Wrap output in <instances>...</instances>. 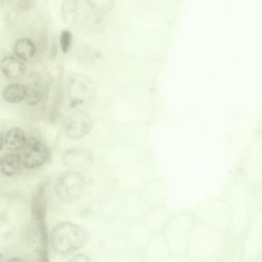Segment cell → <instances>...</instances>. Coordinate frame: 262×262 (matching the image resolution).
I'll return each instance as SVG.
<instances>
[{
    "label": "cell",
    "instance_id": "1",
    "mask_svg": "<svg viewBox=\"0 0 262 262\" xmlns=\"http://www.w3.org/2000/svg\"><path fill=\"white\" fill-rule=\"evenodd\" d=\"M224 247L223 232L195 219L186 254L188 260H215L221 255Z\"/></svg>",
    "mask_w": 262,
    "mask_h": 262
},
{
    "label": "cell",
    "instance_id": "2",
    "mask_svg": "<svg viewBox=\"0 0 262 262\" xmlns=\"http://www.w3.org/2000/svg\"><path fill=\"white\" fill-rule=\"evenodd\" d=\"M195 221L194 215L187 212L174 213L162 231L172 255L186 257V254Z\"/></svg>",
    "mask_w": 262,
    "mask_h": 262
},
{
    "label": "cell",
    "instance_id": "3",
    "mask_svg": "<svg viewBox=\"0 0 262 262\" xmlns=\"http://www.w3.org/2000/svg\"><path fill=\"white\" fill-rule=\"evenodd\" d=\"M46 196L36 194L31 201L32 222L30 229L31 243L37 251L40 260L48 261V232L45 218Z\"/></svg>",
    "mask_w": 262,
    "mask_h": 262
},
{
    "label": "cell",
    "instance_id": "4",
    "mask_svg": "<svg viewBox=\"0 0 262 262\" xmlns=\"http://www.w3.org/2000/svg\"><path fill=\"white\" fill-rule=\"evenodd\" d=\"M88 235L81 227L69 222L56 225L50 234L52 248L57 252L67 254L82 247L87 242Z\"/></svg>",
    "mask_w": 262,
    "mask_h": 262
},
{
    "label": "cell",
    "instance_id": "5",
    "mask_svg": "<svg viewBox=\"0 0 262 262\" xmlns=\"http://www.w3.org/2000/svg\"><path fill=\"white\" fill-rule=\"evenodd\" d=\"M222 201L209 200L200 204L194 211L196 220L221 231L224 232L230 227V212Z\"/></svg>",
    "mask_w": 262,
    "mask_h": 262
},
{
    "label": "cell",
    "instance_id": "6",
    "mask_svg": "<svg viewBox=\"0 0 262 262\" xmlns=\"http://www.w3.org/2000/svg\"><path fill=\"white\" fill-rule=\"evenodd\" d=\"M84 177L76 171H67L61 174L55 184L58 198L66 202H73L81 195L84 187Z\"/></svg>",
    "mask_w": 262,
    "mask_h": 262
},
{
    "label": "cell",
    "instance_id": "7",
    "mask_svg": "<svg viewBox=\"0 0 262 262\" xmlns=\"http://www.w3.org/2000/svg\"><path fill=\"white\" fill-rule=\"evenodd\" d=\"M68 92L70 106L75 107L90 100L95 90L92 81L85 75L74 73L68 80Z\"/></svg>",
    "mask_w": 262,
    "mask_h": 262
},
{
    "label": "cell",
    "instance_id": "8",
    "mask_svg": "<svg viewBox=\"0 0 262 262\" xmlns=\"http://www.w3.org/2000/svg\"><path fill=\"white\" fill-rule=\"evenodd\" d=\"M23 167L33 169L42 165L48 159L50 152L48 147L35 138L28 139L24 146L18 150Z\"/></svg>",
    "mask_w": 262,
    "mask_h": 262
},
{
    "label": "cell",
    "instance_id": "9",
    "mask_svg": "<svg viewBox=\"0 0 262 262\" xmlns=\"http://www.w3.org/2000/svg\"><path fill=\"white\" fill-rule=\"evenodd\" d=\"M93 127V121L86 112L76 110L69 113L63 121L65 134L70 138L77 139L88 134Z\"/></svg>",
    "mask_w": 262,
    "mask_h": 262
},
{
    "label": "cell",
    "instance_id": "10",
    "mask_svg": "<svg viewBox=\"0 0 262 262\" xmlns=\"http://www.w3.org/2000/svg\"><path fill=\"white\" fill-rule=\"evenodd\" d=\"M142 253L143 260L151 262L167 261L172 255L162 232L152 234Z\"/></svg>",
    "mask_w": 262,
    "mask_h": 262
},
{
    "label": "cell",
    "instance_id": "11",
    "mask_svg": "<svg viewBox=\"0 0 262 262\" xmlns=\"http://www.w3.org/2000/svg\"><path fill=\"white\" fill-rule=\"evenodd\" d=\"M174 214L172 209L162 204L149 208L142 221L154 234L162 232Z\"/></svg>",
    "mask_w": 262,
    "mask_h": 262
},
{
    "label": "cell",
    "instance_id": "12",
    "mask_svg": "<svg viewBox=\"0 0 262 262\" xmlns=\"http://www.w3.org/2000/svg\"><path fill=\"white\" fill-rule=\"evenodd\" d=\"M140 194L149 208L164 204L167 196L166 185L160 178L150 180L141 188Z\"/></svg>",
    "mask_w": 262,
    "mask_h": 262
},
{
    "label": "cell",
    "instance_id": "13",
    "mask_svg": "<svg viewBox=\"0 0 262 262\" xmlns=\"http://www.w3.org/2000/svg\"><path fill=\"white\" fill-rule=\"evenodd\" d=\"M149 207L138 191H127L124 203L126 222L128 224L142 221Z\"/></svg>",
    "mask_w": 262,
    "mask_h": 262
},
{
    "label": "cell",
    "instance_id": "14",
    "mask_svg": "<svg viewBox=\"0 0 262 262\" xmlns=\"http://www.w3.org/2000/svg\"><path fill=\"white\" fill-rule=\"evenodd\" d=\"M152 234L143 221L131 223L127 233L128 245L135 250L143 251Z\"/></svg>",
    "mask_w": 262,
    "mask_h": 262
},
{
    "label": "cell",
    "instance_id": "15",
    "mask_svg": "<svg viewBox=\"0 0 262 262\" xmlns=\"http://www.w3.org/2000/svg\"><path fill=\"white\" fill-rule=\"evenodd\" d=\"M63 162L67 166L73 168H82L92 162L90 152L81 148H71L64 151L62 156Z\"/></svg>",
    "mask_w": 262,
    "mask_h": 262
},
{
    "label": "cell",
    "instance_id": "16",
    "mask_svg": "<svg viewBox=\"0 0 262 262\" xmlns=\"http://www.w3.org/2000/svg\"><path fill=\"white\" fill-rule=\"evenodd\" d=\"M1 68L5 76L10 80L18 79L26 72V67L21 60L12 56H5L1 60Z\"/></svg>",
    "mask_w": 262,
    "mask_h": 262
},
{
    "label": "cell",
    "instance_id": "17",
    "mask_svg": "<svg viewBox=\"0 0 262 262\" xmlns=\"http://www.w3.org/2000/svg\"><path fill=\"white\" fill-rule=\"evenodd\" d=\"M44 86L41 78L38 75H33L26 86L25 100L31 106L38 104L44 94Z\"/></svg>",
    "mask_w": 262,
    "mask_h": 262
},
{
    "label": "cell",
    "instance_id": "18",
    "mask_svg": "<svg viewBox=\"0 0 262 262\" xmlns=\"http://www.w3.org/2000/svg\"><path fill=\"white\" fill-rule=\"evenodd\" d=\"M23 167L21 159L17 153L8 154L3 156L0 161L2 173L7 177L16 174Z\"/></svg>",
    "mask_w": 262,
    "mask_h": 262
},
{
    "label": "cell",
    "instance_id": "19",
    "mask_svg": "<svg viewBox=\"0 0 262 262\" xmlns=\"http://www.w3.org/2000/svg\"><path fill=\"white\" fill-rule=\"evenodd\" d=\"M4 137L6 148L14 151L21 149L28 139L24 131L19 127L11 128Z\"/></svg>",
    "mask_w": 262,
    "mask_h": 262
},
{
    "label": "cell",
    "instance_id": "20",
    "mask_svg": "<svg viewBox=\"0 0 262 262\" xmlns=\"http://www.w3.org/2000/svg\"><path fill=\"white\" fill-rule=\"evenodd\" d=\"M16 56L23 61L31 59L36 53V47L34 42L28 38H22L17 40L13 47Z\"/></svg>",
    "mask_w": 262,
    "mask_h": 262
},
{
    "label": "cell",
    "instance_id": "21",
    "mask_svg": "<svg viewBox=\"0 0 262 262\" xmlns=\"http://www.w3.org/2000/svg\"><path fill=\"white\" fill-rule=\"evenodd\" d=\"M26 86L20 83H13L6 86L3 90L4 99L11 103H17L25 99Z\"/></svg>",
    "mask_w": 262,
    "mask_h": 262
},
{
    "label": "cell",
    "instance_id": "22",
    "mask_svg": "<svg viewBox=\"0 0 262 262\" xmlns=\"http://www.w3.org/2000/svg\"><path fill=\"white\" fill-rule=\"evenodd\" d=\"M78 11L77 0H64L61 5L62 19L68 25H73L77 18Z\"/></svg>",
    "mask_w": 262,
    "mask_h": 262
},
{
    "label": "cell",
    "instance_id": "23",
    "mask_svg": "<svg viewBox=\"0 0 262 262\" xmlns=\"http://www.w3.org/2000/svg\"><path fill=\"white\" fill-rule=\"evenodd\" d=\"M94 9L102 12L111 11L115 4V0H86Z\"/></svg>",
    "mask_w": 262,
    "mask_h": 262
},
{
    "label": "cell",
    "instance_id": "24",
    "mask_svg": "<svg viewBox=\"0 0 262 262\" xmlns=\"http://www.w3.org/2000/svg\"><path fill=\"white\" fill-rule=\"evenodd\" d=\"M72 42V34L69 30L62 31L60 36V45L63 53H67L70 50Z\"/></svg>",
    "mask_w": 262,
    "mask_h": 262
},
{
    "label": "cell",
    "instance_id": "25",
    "mask_svg": "<svg viewBox=\"0 0 262 262\" xmlns=\"http://www.w3.org/2000/svg\"><path fill=\"white\" fill-rule=\"evenodd\" d=\"M58 46L55 40L52 41L49 54V58L51 60H54L57 54Z\"/></svg>",
    "mask_w": 262,
    "mask_h": 262
},
{
    "label": "cell",
    "instance_id": "26",
    "mask_svg": "<svg viewBox=\"0 0 262 262\" xmlns=\"http://www.w3.org/2000/svg\"><path fill=\"white\" fill-rule=\"evenodd\" d=\"M71 261H89L90 259L89 258L84 255H76L73 256L71 259L69 260Z\"/></svg>",
    "mask_w": 262,
    "mask_h": 262
},
{
    "label": "cell",
    "instance_id": "27",
    "mask_svg": "<svg viewBox=\"0 0 262 262\" xmlns=\"http://www.w3.org/2000/svg\"><path fill=\"white\" fill-rule=\"evenodd\" d=\"M1 144H0V149L1 150H2L4 146H5V137L2 135H1Z\"/></svg>",
    "mask_w": 262,
    "mask_h": 262
},
{
    "label": "cell",
    "instance_id": "28",
    "mask_svg": "<svg viewBox=\"0 0 262 262\" xmlns=\"http://www.w3.org/2000/svg\"><path fill=\"white\" fill-rule=\"evenodd\" d=\"M11 0H0L1 5L2 6L8 4Z\"/></svg>",
    "mask_w": 262,
    "mask_h": 262
},
{
    "label": "cell",
    "instance_id": "29",
    "mask_svg": "<svg viewBox=\"0 0 262 262\" xmlns=\"http://www.w3.org/2000/svg\"><path fill=\"white\" fill-rule=\"evenodd\" d=\"M23 260H21V259H18V258H13L10 260H9V261H22Z\"/></svg>",
    "mask_w": 262,
    "mask_h": 262
}]
</instances>
